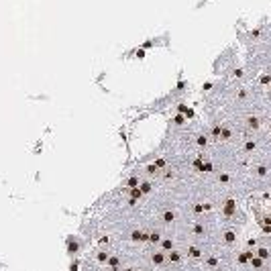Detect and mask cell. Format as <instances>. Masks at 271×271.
<instances>
[{"label": "cell", "instance_id": "6da1fadb", "mask_svg": "<svg viewBox=\"0 0 271 271\" xmlns=\"http://www.w3.org/2000/svg\"><path fill=\"white\" fill-rule=\"evenodd\" d=\"M271 82V76H261V84H269Z\"/></svg>", "mask_w": 271, "mask_h": 271}, {"label": "cell", "instance_id": "7a4b0ae2", "mask_svg": "<svg viewBox=\"0 0 271 271\" xmlns=\"http://www.w3.org/2000/svg\"><path fill=\"white\" fill-rule=\"evenodd\" d=\"M235 78H243V69H235Z\"/></svg>", "mask_w": 271, "mask_h": 271}]
</instances>
